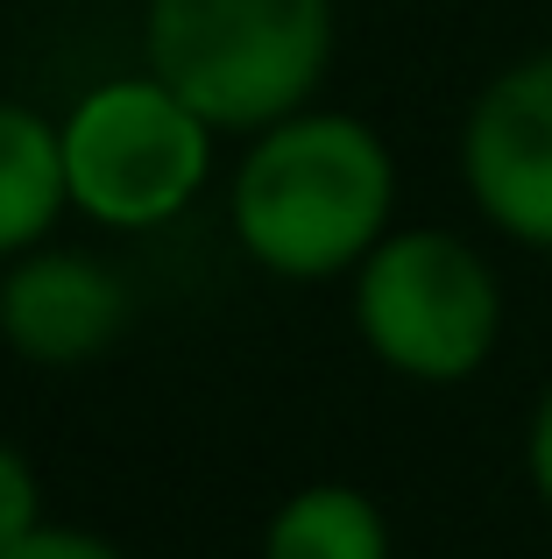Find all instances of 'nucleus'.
Masks as SVG:
<instances>
[{"instance_id":"nucleus-6","label":"nucleus","mask_w":552,"mask_h":559,"mask_svg":"<svg viewBox=\"0 0 552 559\" xmlns=\"http://www.w3.org/2000/svg\"><path fill=\"white\" fill-rule=\"evenodd\" d=\"M0 319H8L14 347L36 361H85L121 333L128 305H121V284H113L99 262L85 255H43L28 262L22 276L8 284L0 298Z\"/></svg>"},{"instance_id":"nucleus-3","label":"nucleus","mask_w":552,"mask_h":559,"mask_svg":"<svg viewBox=\"0 0 552 559\" xmlns=\"http://www.w3.org/2000/svg\"><path fill=\"white\" fill-rule=\"evenodd\" d=\"M361 333L404 376L454 382L496 347V284L446 234H397L361 270Z\"/></svg>"},{"instance_id":"nucleus-7","label":"nucleus","mask_w":552,"mask_h":559,"mask_svg":"<svg viewBox=\"0 0 552 559\" xmlns=\"http://www.w3.org/2000/svg\"><path fill=\"white\" fill-rule=\"evenodd\" d=\"M64 142L22 107H0V248L36 241L64 205Z\"/></svg>"},{"instance_id":"nucleus-4","label":"nucleus","mask_w":552,"mask_h":559,"mask_svg":"<svg viewBox=\"0 0 552 559\" xmlns=\"http://www.w3.org/2000/svg\"><path fill=\"white\" fill-rule=\"evenodd\" d=\"M206 178V121L156 85H107L71 114L64 135V185L93 219L149 227L178 213Z\"/></svg>"},{"instance_id":"nucleus-2","label":"nucleus","mask_w":552,"mask_h":559,"mask_svg":"<svg viewBox=\"0 0 552 559\" xmlns=\"http://www.w3.org/2000/svg\"><path fill=\"white\" fill-rule=\"evenodd\" d=\"M326 0H156V79L220 128L284 121L326 64Z\"/></svg>"},{"instance_id":"nucleus-8","label":"nucleus","mask_w":552,"mask_h":559,"mask_svg":"<svg viewBox=\"0 0 552 559\" xmlns=\"http://www.w3.org/2000/svg\"><path fill=\"white\" fill-rule=\"evenodd\" d=\"M263 559H389V532H383L369 496L304 489L276 510Z\"/></svg>"},{"instance_id":"nucleus-10","label":"nucleus","mask_w":552,"mask_h":559,"mask_svg":"<svg viewBox=\"0 0 552 559\" xmlns=\"http://www.w3.org/2000/svg\"><path fill=\"white\" fill-rule=\"evenodd\" d=\"M0 559H121V552H113L107 538H85V532H43V524H36L22 546H8Z\"/></svg>"},{"instance_id":"nucleus-5","label":"nucleus","mask_w":552,"mask_h":559,"mask_svg":"<svg viewBox=\"0 0 552 559\" xmlns=\"http://www.w3.org/2000/svg\"><path fill=\"white\" fill-rule=\"evenodd\" d=\"M468 185L496 227L552 248V57L503 71L468 121Z\"/></svg>"},{"instance_id":"nucleus-9","label":"nucleus","mask_w":552,"mask_h":559,"mask_svg":"<svg viewBox=\"0 0 552 559\" xmlns=\"http://www.w3.org/2000/svg\"><path fill=\"white\" fill-rule=\"evenodd\" d=\"M28 532H36V481H28V467L0 447V552L22 546Z\"/></svg>"},{"instance_id":"nucleus-11","label":"nucleus","mask_w":552,"mask_h":559,"mask_svg":"<svg viewBox=\"0 0 552 559\" xmlns=\"http://www.w3.org/2000/svg\"><path fill=\"white\" fill-rule=\"evenodd\" d=\"M531 481H539V496L552 503V390L539 404V425H531Z\"/></svg>"},{"instance_id":"nucleus-1","label":"nucleus","mask_w":552,"mask_h":559,"mask_svg":"<svg viewBox=\"0 0 552 559\" xmlns=\"http://www.w3.org/2000/svg\"><path fill=\"white\" fill-rule=\"evenodd\" d=\"M389 213V156L369 128L340 121H284L263 135L235 191L241 241L284 276H326L355 262L383 234Z\"/></svg>"}]
</instances>
